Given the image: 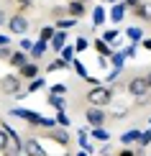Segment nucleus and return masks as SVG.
I'll return each mask as SVG.
<instances>
[{"label":"nucleus","instance_id":"nucleus-1","mask_svg":"<svg viewBox=\"0 0 151 156\" xmlns=\"http://www.w3.org/2000/svg\"><path fill=\"white\" fill-rule=\"evenodd\" d=\"M84 100L90 102L92 108H105V105H110L113 102V90L110 87H102V84H97V87H92L87 92V97Z\"/></svg>","mask_w":151,"mask_h":156},{"label":"nucleus","instance_id":"nucleus-2","mask_svg":"<svg viewBox=\"0 0 151 156\" xmlns=\"http://www.w3.org/2000/svg\"><path fill=\"white\" fill-rule=\"evenodd\" d=\"M10 115H13V118H21L26 123H31V126H38L41 118H44L41 113H36V110H26V108H10Z\"/></svg>","mask_w":151,"mask_h":156},{"label":"nucleus","instance_id":"nucleus-3","mask_svg":"<svg viewBox=\"0 0 151 156\" xmlns=\"http://www.w3.org/2000/svg\"><path fill=\"white\" fill-rule=\"evenodd\" d=\"M0 92H5V95H16V92H21V77H16V74H5V77H0Z\"/></svg>","mask_w":151,"mask_h":156},{"label":"nucleus","instance_id":"nucleus-4","mask_svg":"<svg viewBox=\"0 0 151 156\" xmlns=\"http://www.w3.org/2000/svg\"><path fill=\"white\" fill-rule=\"evenodd\" d=\"M84 118H87V123H90L92 128H102V123H105V110L90 105L87 110H84Z\"/></svg>","mask_w":151,"mask_h":156},{"label":"nucleus","instance_id":"nucleus-5","mask_svg":"<svg viewBox=\"0 0 151 156\" xmlns=\"http://www.w3.org/2000/svg\"><path fill=\"white\" fill-rule=\"evenodd\" d=\"M8 28H10V34H26L28 31V18L16 13L13 18H8Z\"/></svg>","mask_w":151,"mask_h":156},{"label":"nucleus","instance_id":"nucleus-6","mask_svg":"<svg viewBox=\"0 0 151 156\" xmlns=\"http://www.w3.org/2000/svg\"><path fill=\"white\" fill-rule=\"evenodd\" d=\"M128 92L133 95V97H143L149 92V84H146V80L143 77H133V80L128 82Z\"/></svg>","mask_w":151,"mask_h":156},{"label":"nucleus","instance_id":"nucleus-7","mask_svg":"<svg viewBox=\"0 0 151 156\" xmlns=\"http://www.w3.org/2000/svg\"><path fill=\"white\" fill-rule=\"evenodd\" d=\"M23 151H26V156H46L41 141H36V138H26L23 141Z\"/></svg>","mask_w":151,"mask_h":156},{"label":"nucleus","instance_id":"nucleus-8","mask_svg":"<svg viewBox=\"0 0 151 156\" xmlns=\"http://www.w3.org/2000/svg\"><path fill=\"white\" fill-rule=\"evenodd\" d=\"M49 138L54 141V144H59L62 148H67L69 146V133L64 131V128H51V133H49Z\"/></svg>","mask_w":151,"mask_h":156},{"label":"nucleus","instance_id":"nucleus-9","mask_svg":"<svg viewBox=\"0 0 151 156\" xmlns=\"http://www.w3.org/2000/svg\"><path fill=\"white\" fill-rule=\"evenodd\" d=\"M38 72H41V69H38V64H36V62H28V64H23V67L18 69V74H21L23 80H36Z\"/></svg>","mask_w":151,"mask_h":156},{"label":"nucleus","instance_id":"nucleus-10","mask_svg":"<svg viewBox=\"0 0 151 156\" xmlns=\"http://www.w3.org/2000/svg\"><path fill=\"white\" fill-rule=\"evenodd\" d=\"M84 10H87V5H84L82 0H72V3L67 5L69 18H77V21H80V16H84Z\"/></svg>","mask_w":151,"mask_h":156},{"label":"nucleus","instance_id":"nucleus-11","mask_svg":"<svg viewBox=\"0 0 151 156\" xmlns=\"http://www.w3.org/2000/svg\"><path fill=\"white\" fill-rule=\"evenodd\" d=\"M28 62H31V56L26 54V51H13L10 59H8V64H10V67H16V69H21L23 64H28Z\"/></svg>","mask_w":151,"mask_h":156},{"label":"nucleus","instance_id":"nucleus-12","mask_svg":"<svg viewBox=\"0 0 151 156\" xmlns=\"http://www.w3.org/2000/svg\"><path fill=\"white\" fill-rule=\"evenodd\" d=\"M51 49L54 51H62L64 46H67V31H54V36H51Z\"/></svg>","mask_w":151,"mask_h":156},{"label":"nucleus","instance_id":"nucleus-13","mask_svg":"<svg viewBox=\"0 0 151 156\" xmlns=\"http://www.w3.org/2000/svg\"><path fill=\"white\" fill-rule=\"evenodd\" d=\"M123 16H126V5H123V3H115V5H113V10H110V16H108V21L120 23V21H123Z\"/></svg>","mask_w":151,"mask_h":156},{"label":"nucleus","instance_id":"nucleus-14","mask_svg":"<svg viewBox=\"0 0 151 156\" xmlns=\"http://www.w3.org/2000/svg\"><path fill=\"white\" fill-rule=\"evenodd\" d=\"M136 18H141V21H149L151 23V3H141L138 8H133Z\"/></svg>","mask_w":151,"mask_h":156},{"label":"nucleus","instance_id":"nucleus-15","mask_svg":"<svg viewBox=\"0 0 151 156\" xmlns=\"http://www.w3.org/2000/svg\"><path fill=\"white\" fill-rule=\"evenodd\" d=\"M74 26H77V18H56V26H54V28L56 31H69V28H74Z\"/></svg>","mask_w":151,"mask_h":156},{"label":"nucleus","instance_id":"nucleus-16","mask_svg":"<svg viewBox=\"0 0 151 156\" xmlns=\"http://www.w3.org/2000/svg\"><path fill=\"white\" fill-rule=\"evenodd\" d=\"M105 21H108V13H105V8H100V5H97V8L92 10V26L97 28V26H102Z\"/></svg>","mask_w":151,"mask_h":156},{"label":"nucleus","instance_id":"nucleus-17","mask_svg":"<svg viewBox=\"0 0 151 156\" xmlns=\"http://www.w3.org/2000/svg\"><path fill=\"white\" fill-rule=\"evenodd\" d=\"M138 136H141V131H138V128H133V131H126V133L120 136V144L131 146V144H136V141H138Z\"/></svg>","mask_w":151,"mask_h":156},{"label":"nucleus","instance_id":"nucleus-18","mask_svg":"<svg viewBox=\"0 0 151 156\" xmlns=\"http://www.w3.org/2000/svg\"><path fill=\"white\" fill-rule=\"evenodd\" d=\"M44 51H46V41H36L34 44V46H31V59H41V56H44Z\"/></svg>","mask_w":151,"mask_h":156},{"label":"nucleus","instance_id":"nucleus-19","mask_svg":"<svg viewBox=\"0 0 151 156\" xmlns=\"http://www.w3.org/2000/svg\"><path fill=\"white\" fill-rule=\"evenodd\" d=\"M95 51H97V56H110V54H113L110 44H105L102 38H97V41H95Z\"/></svg>","mask_w":151,"mask_h":156},{"label":"nucleus","instance_id":"nucleus-20","mask_svg":"<svg viewBox=\"0 0 151 156\" xmlns=\"http://www.w3.org/2000/svg\"><path fill=\"white\" fill-rule=\"evenodd\" d=\"M126 36H128L133 44H138L141 38H143V28H138V26H131V28H126Z\"/></svg>","mask_w":151,"mask_h":156},{"label":"nucleus","instance_id":"nucleus-21","mask_svg":"<svg viewBox=\"0 0 151 156\" xmlns=\"http://www.w3.org/2000/svg\"><path fill=\"white\" fill-rule=\"evenodd\" d=\"M102 41H105V44H110V46H113L115 41H120V34H118V28L105 31V34H102Z\"/></svg>","mask_w":151,"mask_h":156},{"label":"nucleus","instance_id":"nucleus-22","mask_svg":"<svg viewBox=\"0 0 151 156\" xmlns=\"http://www.w3.org/2000/svg\"><path fill=\"white\" fill-rule=\"evenodd\" d=\"M110 64H113L115 69H123V64H126V56H123V51H113V54H110Z\"/></svg>","mask_w":151,"mask_h":156},{"label":"nucleus","instance_id":"nucleus-23","mask_svg":"<svg viewBox=\"0 0 151 156\" xmlns=\"http://www.w3.org/2000/svg\"><path fill=\"white\" fill-rule=\"evenodd\" d=\"M77 136H80V146H82V151H92V144H90V136H87V131H80V133H77Z\"/></svg>","mask_w":151,"mask_h":156},{"label":"nucleus","instance_id":"nucleus-24","mask_svg":"<svg viewBox=\"0 0 151 156\" xmlns=\"http://www.w3.org/2000/svg\"><path fill=\"white\" fill-rule=\"evenodd\" d=\"M46 102H49L54 110H64V97H62V95H49Z\"/></svg>","mask_w":151,"mask_h":156},{"label":"nucleus","instance_id":"nucleus-25","mask_svg":"<svg viewBox=\"0 0 151 156\" xmlns=\"http://www.w3.org/2000/svg\"><path fill=\"white\" fill-rule=\"evenodd\" d=\"M54 31H56L54 26H44L41 34H38V41H46V44H49V41H51V36H54Z\"/></svg>","mask_w":151,"mask_h":156},{"label":"nucleus","instance_id":"nucleus-26","mask_svg":"<svg viewBox=\"0 0 151 156\" xmlns=\"http://www.w3.org/2000/svg\"><path fill=\"white\" fill-rule=\"evenodd\" d=\"M90 136H92L95 141H110V133L105 131V128H92V133H90Z\"/></svg>","mask_w":151,"mask_h":156},{"label":"nucleus","instance_id":"nucleus-27","mask_svg":"<svg viewBox=\"0 0 151 156\" xmlns=\"http://www.w3.org/2000/svg\"><path fill=\"white\" fill-rule=\"evenodd\" d=\"M10 146H13V144H10V138H8V133H5L3 128H0V154H5V151H8Z\"/></svg>","mask_w":151,"mask_h":156},{"label":"nucleus","instance_id":"nucleus-28","mask_svg":"<svg viewBox=\"0 0 151 156\" xmlns=\"http://www.w3.org/2000/svg\"><path fill=\"white\" fill-rule=\"evenodd\" d=\"M44 87H46V80H41V77L28 82V92H36V90H44Z\"/></svg>","mask_w":151,"mask_h":156},{"label":"nucleus","instance_id":"nucleus-29","mask_svg":"<svg viewBox=\"0 0 151 156\" xmlns=\"http://www.w3.org/2000/svg\"><path fill=\"white\" fill-rule=\"evenodd\" d=\"M69 64L64 62V59H54V62H49V67H46V72H56V69H67Z\"/></svg>","mask_w":151,"mask_h":156},{"label":"nucleus","instance_id":"nucleus-30","mask_svg":"<svg viewBox=\"0 0 151 156\" xmlns=\"http://www.w3.org/2000/svg\"><path fill=\"white\" fill-rule=\"evenodd\" d=\"M59 54H62V59L67 62V64H72V59H74V46H64Z\"/></svg>","mask_w":151,"mask_h":156},{"label":"nucleus","instance_id":"nucleus-31","mask_svg":"<svg viewBox=\"0 0 151 156\" xmlns=\"http://www.w3.org/2000/svg\"><path fill=\"white\" fill-rule=\"evenodd\" d=\"M54 120H56V126H59V128H69V123H72V120L67 118V115H64V110H59Z\"/></svg>","mask_w":151,"mask_h":156},{"label":"nucleus","instance_id":"nucleus-32","mask_svg":"<svg viewBox=\"0 0 151 156\" xmlns=\"http://www.w3.org/2000/svg\"><path fill=\"white\" fill-rule=\"evenodd\" d=\"M151 144V128H149V131H141V136H138V146L141 148H146Z\"/></svg>","mask_w":151,"mask_h":156},{"label":"nucleus","instance_id":"nucleus-33","mask_svg":"<svg viewBox=\"0 0 151 156\" xmlns=\"http://www.w3.org/2000/svg\"><path fill=\"white\" fill-rule=\"evenodd\" d=\"M87 46H90L87 38H77V41H74V54H82V51L87 49Z\"/></svg>","mask_w":151,"mask_h":156},{"label":"nucleus","instance_id":"nucleus-34","mask_svg":"<svg viewBox=\"0 0 151 156\" xmlns=\"http://www.w3.org/2000/svg\"><path fill=\"white\" fill-rule=\"evenodd\" d=\"M72 67H74V72L80 74L82 80H84V77H87V69H84V64H82V62H77V59H72Z\"/></svg>","mask_w":151,"mask_h":156},{"label":"nucleus","instance_id":"nucleus-35","mask_svg":"<svg viewBox=\"0 0 151 156\" xmlns=\"http://www.w3.org/2000/svg\"><path fill=\"white\" fill-rule=\"evenodd\" d=\"M38 128H46V131H51V128H56V120H54V118H46V115H44V118H41V123H38Z\"/></svg>","mask_w":151,"mask_h":156},{"label":"nucleus","instance_id":"nucleus-36","mask_svg":"<svg viewBox=\"0 0 151 156\" xmlns=\"http://www.w3.org/2000/svg\"><path fill=\"white\" fill-rule=\"evenodd\" d=\"M118 77H120V69H115V67H113V69H110V74L105 77V80H108L110 84H115V82H118Z\"/></svg>","mask_w":151,"mask_h":156},{"label":"nucleus","instance_id":"nucleus-37","mask_svg":"<svg viewBox=\"0 0 151 156\" xmlns=\"http://www.w3.org/2000/svg\"><path fill=\"white\" fill-rule=\"evenodd\" d=\"M67 92V87H64V84H54V87L49 90V95H64Z\"/></svg>","mask_w":151,"mask_h":156},{"label":"nucleus","instance_id":"nucleus-38","mask_svg":"<svg viewBox=\"0 0 151 156\" xmlns=\"http://www.w3.org/2000/svg\"><path fill=\"white\" fill-rule=\"evenodd\" d=\"M10 54H13V51H10V46H0V59H5V62H8V59H10Z\"/></svg>","mask_w":151,"mask_h":156},{"label":"nucleus","instance_id":"nucleus-39","mask_svg":"<svg viewBox=\"0 0 151 156\" xmlns=\"http://www.w3.org/2000/svg\"><path fill=\"white\" fill-rule=\"evenodd\" d=\"M31 46H34L31 38H21V51H31Z\"/></svg>","mask_w":151,"mask_h":156},{"label":"nucleus","instance_id":"nucleus-40","mask_svg":"<svg viewBox=\"0 0 151 156\" xmlns=\"http://www.w3.org/2000/svg\"><path fill=\"white\" fill-rule=\"evenodd\" d=\"M126 113H128V108H115V110H113V118L118 120V118H123Z\"/></svg>","mask_w":151,"mask_h":156},{"label":"nucleus","instance_id":"nucleus-41","mask_svg":"<svg viewBox=\"0 0 151 156\" xmlns=\"http://www.w3.org/2000/svg\"><path fill=\"white\" fill-rule=\"evenodd\" d=\"M123 56H128V59H133V56H136V46H126V49H123Z\"/></svg>","mask_w":151,"mask_h":156},{"label":"nucleus","instance_id":"nucleus-42","mask_svg":"<svg viewBox=\"0 0 151 156\" xmlns=\"http://www.w3.org/2000/svg\"><path fill=\"white\" fill-rule=\"evenodd\" d=\"M141 3H143V0H126V3H123V5H126V8H138Z\"/></svg>","mask_w":151,"mask_h":156},{"label":"nucleus","instance_id":"nucleus-43","mask_svg":"<svg viewBox=\"0 0 151 156\" xmlns=\"http://www.w3.org/2000/svg\"><path fill=\"white\" fill-rule=\"evenodd\" d=\"M0 46H10V38L5 34H0Z\"/></svg>","mask_w":151,"mask_h":156},{"label":"nucleus","instance_id":"nucleus-44","mask_svg":"<svg viewBox=\"0 0 151 156\" xmlns=\"http://www.w3.org/2000/svg\"><path fill=\"white\" fill-rule=\"evenodd\" d=\"M141 46L146 49V51H151V38H143V41H141Z\"/></svg>","mask_w":151,"mask_h":156},{"label":"nucleus","instance_id":"nucleus-45","mask_svg":"<svg viewBox=\"0 0 151 156\" xmlns=\"http://www.w3.org/2000/svg\"><path fill=\"white\" fill-rule=\"evenodd\" d=\"M18 5H21V8H31V0H16Z\"/></svg>","mask_w":151,"mask_h":156},{"label":"nucleus","instance_id":"nucleus-46","mask_svg":"<svg viewBox=\"0 0 151 156\" xmlns=\"http://www.w3.org/2000/svg\"><path fill=\"white\" fill-rule=\"evenodd\" d=\"M118 156H136V154H133V151H131V148H123V151H120V154H118Z\"/></svg>","mask_w":151,"mask_h":156},{"label":"nucleus","instance_id":"nucleus-47","mask_svg":"<svg viewBox=\"0 0 151 156\" xmlns=\"http://www.w3.org/2000/svg\"><path fill=\"white\" fill-rule=\"evenodd\" d=\"M143 80H146V84H149V90H151V69H149L146 74H143Z\"/></svg>","mask_w":151,"mask_h":156},{"label":"nucleus","instance_id":"nucleus-48","mask_svg":"<svg viewBox=\"0 0 151 156\" xmlns=\"http://www.w3.org/2000/svg\"><path fill=\"white\" fill-rule=\"evenodd\" d=\"M3 23H8V16H5V10H0V26Z\"/></svg>","mask_w":151,"mask_h":156},{"label":"nucleus","instance_id":"nucleus-49","mask_svg":"<svg viewBox=\"0 0 151 156\" xmlns=\"http://www.w3.org/2000/svg\"><path fill=\"white\" fill-rule=\"evenodd\" d=\"M77 156H90V154H87V151H80V154H77Z\"/></svg>","mask_w":151,"mask_h":156},{"label":"nucleus","instance_id":"nucleus-50","mask_svg":"<svg viewBox=\"0 0 151 156\" xmlns=\"http://www.w3.org/2000/svg\"><path fill=\"white\" fill-rule=\"evenodd\" d=\"M108 3H118V0H108Z\"/></svg>","mask_w":151,"mask_h":156},{"label":"nucleus","instance_id":"nucleus-51","mask_svg":"<svg viewBox=\"0 0 151 156\" xmlns=\"http://www.w3.org/2000/svg\"><path fill=\"white\" fill-rule=\"evenodd\" d=\"M100 156H110V154H100Z\"/></svg>","mask_w":151,"mask_h":156},{"label":"nucleus","instance_id":"nucleus-52","mask_svg":"<svg viewBox=\"0 0 151 156\" xmlns=\"http://www.w3.org/2000/svg\"><path fill=\"white\" fill-rule=\"evenodd\" d=\"M64 156H69V154H64Z\"/></svg>","mask_w":151,"mask_h":156},{"label":"nucleus","instance_id":"nucleus-53","mask_svg":"<svg viewBox=\"0 0 151 156\" xmlns=\"http://www.w3.org/2000/svg\"><path fill=\"white\" fill-rule=\"evenodd\" d=\"M149 123H151V118H149Z\"/></svg>","mask_w":151,"mask_h":156}]
</instances>
